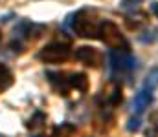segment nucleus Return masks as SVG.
<instances>
[{
    "label": "nucleus",
    "mask_w": 158,
    "mask_h": 137,
    "mask_svg": "<svg viewBox=\"0 0 158 137\" xmlns=\"http://www.w3.org/2000/svg\"><path fill=\"white\" fill-rule=\"evenodd\" d=\"M142 88H145V90H149V91H155L158 88V66L149 70V73H147Z\"/></svg>",
    "instance_id": "9d476101"
},
{
    "label": "nucleus",
    "mask_w": 158,
    "mask_h": 137,
    "mask_svg": "<svg viewBox=\"0 0 158 137\" xmlns=\"http://www.w3.org/2000/svg\"><path fill=\"white\" fill-rule=\"evenodd\" d=\"M143 0H121V7L123 9H136Z\"/></svg>",
    "instance_id": "dca6fc26"
},
{
    "label": "nucleus",
    "mask_w": 158,
    "mask_h": 137,
    "mask_svg": "<svg viewBox=\"0 0 158 137\" xmlns=\"http://www.w3.org/2000/svg\"><path fill=\"white\" fill-rule=\"evenodd\" d=\"M140 126H142V117L140 115H132L129 119V123H127V130L129 132H138Z\"/></svg>",
    "instance_id": "2eb2a0df"
},
{
    "label": "nucleus",
    "mask_w": 158,
    "mask_h": 137,
    "mask_svg": "<svg viewBox=\"0 0 158 137\" xmlns=\"http://www.w3.org/2000/svg\"><path fill=\"white\" fill-rule=\"evenodd\" d=\"M0 40H2V33H0Z\"/></svg>",
    "instance_id": "6ab92c4d"
},
{
    "label": "nucleus",
    "mask_w": 158,
    "mask_h": 137,
    "mask_svg": "<svg viewBox=\"0 0 158 137\" xmlns=\"http://www.w3.org/2000/svg\"><path fill=\"white\" fill-rule=\"evenodd\" d=\"M99 39L112 49H123L127 51L129 49V44L125 40V37L121 35L119 28L110 22V20H101V26H99Z\"/></svg>",
    "instance_id": "7ed1b4c3"
},
{
    "label": "nucleus",
    "mask_w": 158,
    "mask_h": 137,
    "mask_svg": "<svg viewBox=\"0 0 158 137\" xmlns=\"http://www.w3.org/2000/svg\"><path fill=\"white\" fill-rule=\"evenodd\" d=\"M99 26L101 22H98L94 11L81 9L74 17L72 29L77 37H83V39H99Z\"/></svg>",
    "instance_id": "f257e3e1"
},
{
    "label": "nucleus",
    "mask_w": 158,
    "mask_h": 137,
    "mask_svg": "<svg viewBox=\"0 0 158 137\" xmlns=\"http://www.w3.org/2000/svg\"><path fill=\"white\" fill-rule=\"evenodd\" d=\"M76 59L81 64L90 66V68H99V64L103 62V55L99 49L90 48V46H81L76 49Z\"/></svg>",
    "instance_id": "39448f33"
},
{
    "label": "nucleus",
    "mask_w": 158,
    "mask_h": 137,
    "mask_svg": "<svg viewBox=\"0 0 158 137\" xmlns=\"http://www.w3.org/2000/svg\"><path fill=\"white\" fill-rule=\"evenodd\" d=\"M147 137H158V110H155L151 115H149V121H147Z\"/></svg>",
    "instance_id": "f8f14e48"
},
{
    "label": "nucleus",
    "mask_w": 158,
    "mask_h": 137,
    "mask_svg": "<svg viewBox=\"0 0 158 137\" xmlns=\"http://www.w3.org/2000/svg\"><path fill=\"white\" fill-rule=\"evenodd\" d=\"M48 81L52 82V86L59 91L61 95H68V90H70V84H68V79H64L61 73H53V71H48L46 73Z\"/></svg>",
    "instance_id": "0eeeda50"
},
{
    "label": "nucleus",
    "mask_w": 158,
    "mask_h": 137,
    "mask_svg": "<svg viewBox=\"0 0 158 137\" xmlns=\"http://www.w3.org/2000/svg\"><path fill=\"white\" fill-rule=\"evenodd\" d=\"M140 40L145 42V44H147V42H149V44H151V42H156L158 40V28H151L149 31H145L143 35H140Z\"/></svg>",
    "instance_id": "4468645a"
},
{
    "label": "nucleus",
    "mask_w": 158,
    "mask_h": 137,
    "mask_svg": "<svg viewBox=\"0 0 158 137\" xmlns=\"http://www.w3.org/2000/svg\"><path fill=\"white\" fill-rule=\"evenodd\" d=\"M70 55H72V49L68 44L52 42L39 51V60H42L44 64H61V62H66Z\"/></svg>",
    "instance_id": "20e7f679"
},
{
    "label": "nucleus",
    "mask_w": 158,
    "mask_h": 137,
    "mask_svg": "<svg viewBox=\"0 0 158 137\" xmlns=\"http://www.w3.org/2000/svg\"><path fill=\"white\" fill-rule=\"evenodd\" d=\"M46 123V115L44 113H40V112H37L31 119H30V123H28V128H31V130H37V128H40L42 124Z\"/></svg>",
    "instance_id": "ddd939ff"
},
{
    "label": "nucleus",
    "mask_w": 158,
    "mask_h": 137,
    "mask_svg": "<svg viewBox=\"0 0 158 137\" xmlns=\"http://www.w3.org/2000/svg\"><path fill=\"white\" fill-rule=\"evenodd\" d=\"M109 66H110V73L114 77L118 75H129L131 71L136 70V59L123 49H112L109 53Z\"/></svg>",
    "instance_id": "f03ea898"
},
{
    "label": "nucleus",
    "mask_w": 158,
    "mask_h": 137,
    "mask_svg": "<svg viewBox=\"0 0 158 137\" xmlns=\"http://www.w3.org/2000/svg\"><path fill=\"white\" fill-rule=\"evenodd\" d=\"M11 84H13V73L6 64L0 62V93L11 88Z\"/></svg>",
    "instance_id": "1a4fd4ad"
},
{
    "label": "nucleus",
    "mask_w": 158,
    "mask_h": 137,
    "mask_svg": "<svg viewBox=\"0 0 158 137\" xmlns=\"http://www.w3.org/2000/svg\"><path fill=\"white\" fill-rule=\"evenodd\" d=\"M151 101H153V91L142 88V90L136 93L134 101H132V110H134V115H140V117H142L143 110L151 104Z\"/></svg>",
    "instance_id": "423d86ee"
},
{
    "label": "nucleus",
    "mask_w": 158,
    "mask_h": 137,
    "mask_svg": "<svg viewBox=\"0 0 158 137\" xmlns=\"http://www.w3.org/2000/svg\"><path fill=\"white\" fill-rule=\"evenodd\" d=\"M151 11L158 17V2H153V4H151Z\"/></svg>",
    "instance_id": "a211bd4d"
},
{
    "label": "nucleus",
    "mask_w": 158,
    "mask_h": 137,
    "mask_svg": "<svg viewBox=\"0 0 158 137\" xmlns=\"http://www.w3.org/2000/svg\"><path fill=\"white\" fill-rule=\"evenodd\" d=\"M74 134H76V126L70 124V123H63V124H59L53 130V135L52 137H72Z\"/></svg>",
    "instance_id": "9b49d317"
},
{
    "label": "nucleus",
    "mask_w": 158,
    "mask_h": 137,
    "mask_svg": "<svg viewBox=\"0 0 158 137\" xmlns=\"http://www.w3.org/2000/svg\"><path fill=\"white\" fill-rule=\"evenodd\" d=\"M119 102H121V90L118 88V90L112 93V97H110V104L116 106V104H119Z\"/></svg>",
    "instance_id": "f3484780"
},
{
    "label": "nucleus",
    "mask_w": 158,
    "mask_h": 137,
    "mask_svg": "<svg viewBox=\"0 0 158 137\" xmlns=\"http://www.w3.org/2000/svg\"><path fill=\"white\" fill-rule=\"evenodd\" d=\"M68 84H70V88H76L77 91H83V93L88 90V79L85 73H72L68 77Z\"/></svg>",
    "instance_id": "6e6552de"
}]
</instances>
